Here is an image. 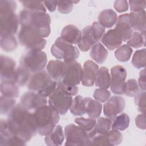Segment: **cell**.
Listing matches in <instances>:
<instances>
[{
  "label": "cell",
  "instance_id": "1",
  "mask_svg": "<svg viewBox=\"0 0 146 146\" xmlns=\"http://www.w3.org/2000/svg\"><path fill=\"white\" fill-rule=\"evenodd\" d=\"M7 124L14 135L25 142L29 141L36 133L31 116V112L17 104L8 114Z\"/></svg>",
  "mask_w": 146,
  "mask_h": 146
},
{
  "label": "cell",
  "instance_id": "2",
  "mask_svg": "<svg viewBox=\"0 0 146 146\" xmlns=\"http://www.w3.org/2000/svg\"><path fill=\"white\" fill-rule=\"evenodd\" d=\"M21 27L30 28L42 38H47L51 33V17L46 12L34 11L26 9L19 13Z\"/></svg>",
  "mask_w": 146,
  "mask_h": 146
},
{
  "label": "cell",
  "instance_id": "3",
  "mask_svg": "<svg viewBox=\"0 0 146 146\" xmlns=\"http://www.w3.org/2000/svg\"><path fill=\"white\" fill-rule=\"evenodd\" d=\"M31 116L36 133L42 136L49 133L60 120L59 113L47 105L33 111Z\"/></svg>",
  "mask_w": 146,
  "mask_h": 146
},
{
  "label": "cell",
  "instance_id": "4",
  "mask_svg": "<svg viewBox=\"0 0 146 146\" xmlns=\"http://www.w3.org/2000/svg\"><path fill=\"white\" fill-rule=\"evenodd\" d=\"M16 7L14 1H0V36L14 35L17 33L20 23L15 13Z\"/></svg>",
  "mask_w": 146,
  "mask_h": 146
},
{
  "label": "cell",
  "instance_id": "5",
  "mask_svg": "<svg viewBox=\"0 0 146 146\" xmlns=\"http://www.w3.org/2000/svg\"><path fill=\"white\" fill-rule=\"evenodd\" d=\"M57 82L54 80L47 71L42 70L33 74L27 83V88L43 97L50 96L56 89Z\"/></svg>",
  "mask_w": 146,
  "mask_h": 146
},
{
  "label": "cell",
  "instance_id": "6",
  "mask_svg": "<svg viewBox=\"0 0 146 146\" xmlns=\"http://www.w3.org/2000/svg\"><path fill=\"white\" fill-rule=\"evenodd\" d=\"M72 96L67 92L60 81L57 82L56 89L49 96L48 106L59 114L65 115L71 107L72 102Z\"/></svg>",
  "mask_w": 146,
  "mask_h": 146
},
{
  "label": "cell",
  "instance_id": "7",
  "mask_svg": "<svg viewBox=\"0 0 146 146\" xmlns=\"http://www.w3.org/2000/svg\"><path fill=\"white\" fill-rule=\"evenodd\" d=\"M47 62V54L42 50H29L21 57L19 64L31 74L43 70Z\"/></svg>",
  "mask_w": 146,
  "mask_h": 146
},
{
  "label": "cell",
  "instance_id": "8",
  "mask_svg": "<svg viewBox=\"0 0 146 146\" xmlns=\"http://www.w3.org/2000/svg\"><path fill=\"white\" fill-rule=\"evenodd\" d=\"M51 52L53 56L59 60L63 59L65 63L76 60L79 56L78 48L60 37L58 38L51 46Z\"/></svg>",
  "mask_w": 146,
  "mask_h": 146
},
{
  "label": "cell",
  "instance_id": "9",
  "mask_svg": "<svg viewBox=\"0 0 146 146\" xmlns=\"http://www.w3.org/2000/svg\"><path fill=\"white\" fill-rule=\"evenodd\" d=\"M18 38L21 45L29 50H42L46 44V39L29 27H21L18 34Z\"/></svg>",
  "mask_w": 146,
  "mask_h": 146
},
{
  "label": "cell",
  "instance_id": "10",
  "mask_svg": "<svg viewBox=\"0 0 146 146\" xmlns=\"http://www.w3.org/2000/svg\"><path fill=\"white\" fill-rule=\"evenodd\" d=\"M66 145H90L91 139L79 125L70 124L65 127Z\"/></svg>",
  "mask_w": 146,
  "mask_h": 146
},
{
  "label": "cell",
  "instance_id": "11",
  "mask_svg": "<svg viewBox=\"0 0 146 146\" xmlns=\"http://www.w3.org/2000/svg\"><path fill=\"white\" fill-rule=\"evenodd\" d=\"M110 75V88L111 91L116 95H123L127 77V71L125 69L121 66H115L111 69Z\"/></svg>",
  "mask_w": 146,
  "mask_h": 146
},
{
  "label": "cell",
  "instance_id": "12",
  "mask_svg": "<svg viewBox=\"0 0 146 146\" xmlns=\"http://www.w3.org/2000/svg\"><path fill=\"white\" fill-rule=\"evenodd\" d=\"M66 63L65 74L61 81L72 86L79 84L82 81L83 75V68L81 64L76 60Z\"/></svg>",
  "mask_w": 146,
  "mask_h": 146
},
{
  "label": "cell",
  "instance_id": "13",
  "mask_svg": "<svg viewBox=\"0 0 146 146\" xmlns=\"http://www.w3.org/2000/svg\"><path fill=\"white\" fill-rule=\"evenodd\" d=\"M125 100L121 96L115 95L110 97L103 106L104 115L112 120L125 108Z\"/></svg>",
  "mask_w": 146,
  "mask_h": 146
},
{
  "label": "cell",
  "instance_id": "14",
  "mask_svg": "<svg viewBox=\"0 0 146 146\" xmlns=\"http://www.w3.org/2000/svg\"><path fill=\"white\" fill-rule=\"evenodd\" d=\"M47 104L46 98L43 97L34 91L27 92L21 98L20 104L29 111H34L40 107L47 105Z\"/></svg>",
  "mask_w": 146,
  "mask_h": 146
},
{
  "label": "cell",
  "instance_id": "15",
  "mask_svg": "<svg viewBox=\"0 0 146 146\" xmlns=\"http://www.w3.org/2000/svg\"><path fill=\"white\" fill-rule=\"evenodd\" d=\"M16 62L11 58L1 55V80L15 83L17 75Z\"/></svg>",
  "mask_w": 146,
  "mask_h": 146
},
{
  "label": "cell",
  "instance_id": "16",
  "mask_svg": "<svg viewBox=\"0 0 146 146\" xmlns=\"http://www.w3.org/2000/svg\"><path fill=\"white\" fill-rule=\"evenodd\" d=\"M0 145H25L26 142L12 133L8 128L6 120L2 119L0 127Z\"/></svg>",
  "mask_w": 146,
  "mask_h": 146
},
{
  "label": "cell",
  "instance_id": "17",
  "mask_svg": "<svg viewBox=\"0 0 146 146\" xmlns=\"http://www.w3.org/2000/svg\"><path fill=\"white\" fill-rule=\"evenodd\" d=\"M115 29L123 42H126L131 38L133 31L131 26L129 14H124L119 16L117 18Z\"/></svg>",
  "mask_w": 146,
  "mask_h": 146
},
{
  "label": "cell",
  "instance_id": "18",
  "mask_svg": "<svg viewBox=\"0 0 146 146\" xmlns=\"http://www.w3.org/2000/svg\"><path fill=\"white\" fill-rule=\"evenodd\" d=\"M99 70V67L94 62L87 60L85 62L83 68V75L82 84L84 86L91 87L95 83L96 73Z\"/></svg>",
  "mask_w": 146,
  "mask_h": 146
},
{
  "label": "cell",
  "instance_id": "19",
  "mask_svg": "<svg viewBox=\"0 0 146 146\" xmlns=\"http://www.w3.org/2000/svg\"><path fill=\"white\" fill-rule=\"evenodd\" d=\"M66 63L60 60H50L46 67V70L50 76L56 82L61 81L64 75Z\"/></svg>",
  "mask_w": 146,
  "mask_h": 146
},
{
  "label": "cell",
  "instance_id": "20",
  "mask_svg": "<svg viewBox=\"0 0 146 146\" xmlns=\"http://www.w3.org/2000/svg\"><path fill=\"white\" fill-rule=\"evenodd\" d=\"M98 41L91 26H87L84 27L82 32V38L78 46L80 50L86 52L90 50Z\"/></svg>",
  "mask_w": 146,
  "mask_h": 146
},
{
  "label": "cell",
  "instance_id": "21",
  "mask_svg": "<svg viewBox=\"0 0 146 146\" xmlns=\"http://www.w3.org/2000/svg\"><path fill=\"white\" fill-rule=\"evenodd\" d=\"M62 39L72 44H78L82 38V31L75 25H68L62 30Z\"/></svg>",
  "mask_w": 146,
  "mask_h": 146
},
{
  "label": "cell",
  "instance_id": "22",
  "mask_svg": "<svg viewBox=\"0 0 146 146\" xmlns=\"http://www.w3.org/2000/svg\"><path fill=\"white\" fill-rule=\"evenodd\" d=\"M129 22L132 30L138 32H145V11L131 12L129 14Z\"/></svg>",
  "mask_w": 146,
  "mask_h": 146
},
{
  "label": "cell",
  "instance_id": "23",
  "mask_svg": "<svg viewBox=\"0 0 146 146\" xmlns=\"http://www.w3.org/2000/svg\"><path fill=\"white\" fill-rule=\"evenodd\" d=\"M102 43L110 50H113L120 47L123 42L116 30L111 29L105 33L101 39Z\"/></svg>",
  "mask_w": 146,
  "mask_h": 146
},
{
  "label": "cell",
  "instance_id": "24",
  "mask_svg": "<svg viewBox=\"0 0 146 146\" xmlns=\"http://www.w3.org/2000/svg\"><path fill=\"white\" fill-rule=\"evenodd\" d=\"M64 139L63 128L60 125H57L47 135H45L44 142L47 145H60Z\"/></svg>",
  "mask_w": 146,
  "mask_h": 146
},
{
  "label": "cell",
  "instance_id": "25",
  "mask_svg": "<svg viewBox=\"0 0 146 146\" xmlns=\"http://www.w3.org/2000/svg\"><path fill=\"white\" fill-rule=\"evenodd\" d=\"M117 14L112 9L102 11L98 16L99 23L104 28H111L116 22Z\"/></svg>",
  "mask_w": 146,
  "mask_h": 146
},
{
  "label": "cell",
  "instance_id": "26",
  "mask_svg": "<svg viewBox=\"0 0 146 146\" xmlns=\"http://www.w3.org/2000/svg\"><path fill=\"white\" fill-rule=\"evenodd\" d=\"M95 84L96 87L101 88L108 89L111 85V75L108 68L102 67L99 68L95 77Z\"/></svg>",
  "mask_w": 146,
  "mask_h": 146
},
{
  "label": "cell",
  "instance_id": "27",
  "mask_svg": "<svg viewBox=\"0 0 146 146\" xmlns=\"http://www.w3.org/2000/svg\"><path fill=\"white\" fill-rule=\"evenodd\" d=\"M86 110L88 116L91 118H98L102 112V105L101 103L91 98H84Z\"/></svg>",
  "mask_w": 146,
  "mask_h": 146
},
{
  "label": "cell",
  "instance_id": "28",
  "mask_svg": "<svg viewBox=\"0 0 146 146\" xmlns=\"http://www.w3.org/2000/svg\"><path fill=\"white\" fill-rule=\"evenodd\" d=\"M75 122L87 133L90 139L95 136V129L96 124L95 119L77 117L75 119Z\"/></svg>",
  "mask_w": 146,
  "mask_h": 146
},
{
  "label": "cell",
  "instance_id": "29",
  "mask_svg": "<svg viewBox=\"0 0 146 146\" xmlns=\"http://www.w3.org/2000/svg\"><path fill=\"white\" fill-rule=\"evenodd\" d=\"M108 54L107 50L100 43L94 44L91 48L90 52V57L99 64L103 63L106 60Z\"/></svg>",
  "mask_w": 146,
  "mask_h": 146
},
{
  "label": "cell",
  "instance_id": "30",
  "mask_svg": "<svg viewBox=\"0 0 146 146\" xmlns=\"http://www.w3.org/2000/svg\"><path fill=\"white\" fill-rule=\"evenodd\" d=\"M1 95L11 98H16L19 94V90L17 84L10 82H1Z\"/></svg>",
  "mask_w": 146,
  "mask_h": 146
},
{
  "label": "cell",
  "instance_id": "31",
  "mask_svg": "<svg viewBox=\"0 0 146 146\" xmlns=\"http://www.w3.org/2000/svg\"><path fill=\"white\" fill-rule=\"evenodd\" d=\"M71 113L75 116H82L86 113L84 98L80 95H77L72 100L70 108Z\"/></svg>",
  "mask_w": 146,
  "mask_h": 146
},
{
  "label": "cell",
  "instance_id": "32",
  "mask_svg": "<svg viewBox=\"0 0 146 146\" xmlns=\"http://www.w3.org/2000/svg\"><path fill=\"white\" fill-rule=\"evenodd\" d=\"M130 119L129 116L125 113H122L117 115L112 121V129L117 131H124L129 125Z\"/></svg>",
  "mask_w": 146,
  "mask_h": 146
},
{
  "label": "cell",
  "instance_id": "33",
  "mask_svg": "<svg viewBox=\"0 0 146 146\" xmlns=\"http://www.w3.org/2000/svg\"><path fill=\"white\" fill-rule=\"evenodd\" d=\"M0 46L5 51L11 52L17 48L18 42L14 35L0 36Z\"/></svg>",
  "mask_w": 146,
  "mask_h": 146
},
{
  "label": "cell",
  "instance_id": "34",
  "mask_svg": "<svg viewBox=\"0 0 146 146\" xmlns=\"http://www.w3.org/2000/svg\"><path fill=\"white\" fill-rule=\"evenodd\" d=\"M145 32L133 31L131 38L127 40V44L131 47L138 48L145 46Z\"/></svg>",
  "mask_w": 146,
  "mask_h": 146
},
{
  "label": "cell",
  "instance_id": "35",
  "mask_svg": "<svg viewBox=\"0 0 146 146\" xmlns=\"http://www.w3.org/2000/svg\"><path fill=\"white\" fill-rule=\"evenodd\" d=\"M112 120L103 117H98L95 129V136L97 134H105L111 128ZM92 139V138H91Z\"/></svg>",
  "mask_w": 146,
  "mask_h": 146
},
{
  "label": "cell",
  "instance_id": "36",
  "mask_svg": "<svg viewBox=\"0 0 146 146\" xmlns=\"http://www.w3.org/2000/svg\"><path fill=\"white\" fill-rule=\"evenodd\" d=\"M132 53V48L128 44H123L116 49L115 51V56L117 60L121 62H125L129 60Z\"/></svg>",
  "mask_w": 146,
  "mask_h": 146
},
{
  "label": "cell",
  "instance_id": "37",
  "mask_svg": "<svg viewBox=\"0 0 146 146\" xmlns=\"http://www.w3.org/2000/svg\"><path fill=\"white\" fill-rule=\"evenodd\" d=\"M131 62L133 66L137 69L144 68L145 66V48L135 51Z\"/></svg>",
  "mask_w": 146,
  "mask_h": 146
},
{
  "label": "cell",
  "instance_id": "38",
  "mask_svg": "<svg viewBox=\"0 0 146 146\" xmlns=\"http://www.w3.org/2000/svg\"><path fill=\"white\" fill-rule=\"evenodd\" d=\"M107 145H116L120 144L123 140L122 134L117 130L112 129L105 134Z\"/></svg>",
  "mask_w": 146,
  "mask_h": 146
},
{
  "label": "cell",
  "instance_id": "39",
  "mask_svg": "<svg viewBox=\"0 0 146 146\" xmlns=\"http://www.w3.org/2000/svg\"><path fill=\"white\" fill-rule=\"evenodd\" d=\"M14 98L1 96V113L2 115L9 114L16 106Z\"/></svg>",
  "mask_w": 146,
  "mask_h": 146
},
{
  "label": "cell",
  "instance_id": "40",
  "mask_svg": "<svg viewBox=\"0 0 146 146\" xmlns=\"http://www.w3.org/2000/svg\"><path fill=\"white\" fill-rule=\"evenodd\" d=\"M20 2L22 3L25 9L34 11L46 12L44 2L42 1H21Z\"/></svg>",
  "mask_w": 146,
  "mask_h": 146
},
{
  "label": "cell",
  "instance_id": "41",
  "mask_svg": "<svg viewBox=\"0 0 146 146\" xmlns=\"http://www.w3.org/2000/svg\"><path fill=\"white\" fill-rule=\"evenodd\" d=\"M32 74L27 70L19 66L17 68V75L15 83L20 86H25L27 83Z\"/></svg>",
  "mask_w": 146,
  "mask_h": 146
},
{
  "label": "cell",
  "instance_id": "42",
  "mask_svg": "<svg viewBox=\"0 0 146 146\" xmlns=\"http://www.w3.org/2000/svg\"><path fill=\"white\" fill-rule=\"evenodd\" d=\"M139 92V87L137 81L134 79H131L125 82L124 93L127 96H135Z\"/></svg>",
  "mask_w": 146,
  "mask_h": 146
},
{
  "label": "cell",
  "instance_id": "43",
  "mask_svg": "<svg viewBox=\"0 0 146 146\" xmlns=\"http://www.w3.org/2000/svg\"><path fill=\"white\" fill-rule=\"evenodd\" d=\"M79 1H58V10L62 14H66L70 13L73 9V5Z\"/></svg>",
  "mask_w": 146,
  "mask_h": 146
},
{
  "label": "cell",
  "instance_id": "44",
  "mask_svg": "<svg viewBox=\"0 0 146 146\" xmlns=\"http://www.w3.org/2000/svg\"><path fill=\"white\" fill-rule=\"evenodd\" d=\"M135 103L138 111L141 113L145 112V91L139 92L135 96Z\"/></svg>",
  "mask_w": 146,
  "mask_h": 146
},
{
  "label": "cell",
  "instance_id": "45",
  "mask_svg": "<svg viewBox=\"0 0 146 146\" xmlns=\"http://www.w3.org/2000/svg\"><path fill=\"white\" fill-rule=\"evenodd\" d=\"M111 97V92L107 89L97 88L94 92V98L95 100L104 103L107 102Z\"/></svg>",
  "mask_w": 146,
  "mask_h": 146
},
{
  "label": "cell",
  "instance_id": "46",
  "mask_svg": "<svg viewBox=\"0 0 146 146\" xmlns=\"http://www.w3.org/2000/svg\"><path fill=\"white\" fill-rule=\"evenodd\" d=\"M130 6V10L131 12L139 11L144 10L145 8L146 2L143 1H129L128 2Z\"/></svg>",
  "mask_w": 146,
  "mask_h": 146
},
{
  "label": "cell",
  "instance_id": "47",
  "mask_svg": "<svg viewBox=\"0 0 146 146\" xmlns=\"http://www.w3.org/2000/svg\"><path fill=\"white\" fill-rule=\"evenodd\" d=\"M128 2L125 0L115 1L113 3L115 9L119 13H123L128 9Z\"/></svg>",
  "mask_w": 146,
  "mask_h": 146
},
{
  "label": "cell",
  "instance_id": "48",
  "mask_svg": "<svg viewBox=\"0 0 146 146\" xmlns=\"http://www.w3.org/2000/svg\"><path fill=\"white\" fill-rule=\"evenodd\" d=\"M136 125L141 129H145V117L144 113H141L135 118Z\"/></svg>",
  "mask_w": 146,
  "mask_h": 146
},
{
  "label": "cell",
  "instance_id": "49",
  "mask_svg": "<svg viewBox=\"0 0 146 146\" xmlns=\"http://www.w3.org/2000/svg\"><path fill=\"white\" fill-rule=\"evenodd\" d=\"M138 85L139 88L142 91H145L146 85H145V69L142 70L139 74V77L138 79Z\"/></svg>",
  "mask_w": 146,
  "mask_h": 146
},
{
  "label": "cell",
  "instance_id": "50",
  "mask_svg": "<svg viewBox=\"0 0 146 146\" xmlns=\"http://www.w3.org/2000/svg\"><path fill=\"white\" fill-rule=\"evenodd\" d=\"M62 86L64 88V89L68 92L71 96H74L76 95L78 92V87L76 86H72L63 83L62 81H60Z\"/></svg>",
  "mask_w": 146,
  "mask_h": 146
},
{
  "label": "cell",
  "instance_id": "51",
  "mask_svg": "<svg viewBox=\"0 0 146 146\" xmlns=\"http://www.w3.org/2000/svg\"><path fill=\"white\" fill-rule=\"evenodd\" d=\"M44 6H46L47 9L50 11H54L55 10L56 7L57 6L58 1H43Z\"/></svg>",
  "mask_w": 146,
  "mask_h": 146
}]
</instances>
